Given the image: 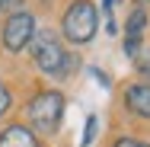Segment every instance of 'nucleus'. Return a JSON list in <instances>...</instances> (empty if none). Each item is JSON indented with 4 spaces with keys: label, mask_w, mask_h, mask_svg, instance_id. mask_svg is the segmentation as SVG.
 <instances>
[{
    "label": "nucleus",
    "mask_w": 150,
    "mask_h": 147,
    "mask_svg": "<svg viewBox=\"0 0 150 147\" xmlns=\"http://www.w3.org/2000/svg\"><path fill=\"white\" fill-rule=\"evenodd\" d=\"M96 26H99L96 23V6H93L90 0H74L67 6V13H64L61 32H64L67 42L83 45V42H90L93 35H96Z\"/></svg>",
    "instance_id": "obj_2"
},
{
    "label": "nucleus",
    "mask_w": 150,
    "mask_h": 147,
    "mask_svg": "<svg viewBox=\"0 0 150 147\" xmlns=\"http://www.w3.org/2000/svg\"><path fill=\"white\" fill-rule=\"evenodd\" d=\"M96 128H99V118L90 115V118H86V131H83V147H86L93 138H96Z\"/></svg>",
    "instance_id": "obj_8"
},
{
    "label": "nucleus",
    "mask_w": 150,
    "mask_h": 147,
    "mask_svg": "<svg viewBox=\"0 0 150 147\" xmlns=\"http://www.w3.org/2000/svg\"><path fill=\"white\" fill-rule=\"evenodd\" d=\"M137 3H150V0H137Z\"/></svg>",
    "instance_id": "obj_14"
},
{
    "label": "nucleus",
    "mask_w": 150,
    "mask_h": 147,
    "mask_svg": "<svg viewBox=\"0 0 150 147\" xmlns=\"http://www.w3.org/2000/svg\"><path fill=\"white\" fill-rule=\"evenodd\" d=\"M23 0H0V13H10V10H19Z\"/></svg>",
    "instance_id": "obj_13"
},
{
    "label": "nucleus",
    "mask_w": 150,
    "mask_h": 147,
    "mask_svg": "<svg viewBox=\"0 0 150 147\" xmlns=\"http://www.w3.org/2000/svg\"><path fill=\"white\" fill-rule=\"evenodd\" d=\"M0 147H38V141L26 125H10L0 134Z\"/></svg>",
    "instance_id": "obj_6"
},
{
    "label": "nucleus",
    "mask_w": 150,
    "mask_h": 147,
    "mask_svg": "<svg viewBox=\"0 0 150 147\" xmlns=\"http://www.w3.org/2000/svg\"><path fill=\"white\" fill-rule=\"evenodd\" d=\"M10 106H13V99H10V89L0 83V115H6V112H10Z\"/></svg>",
    "instance_id": "obj_10"
},
{
    "label": "nucleus",
    "mask_w": 150,
    "mask_h": 147,
    "mask_svg": "<svg viewBox=\"0 0 150 147\" xmlns=\"http://www.w3.org/2000/svg\"><path fill=\"white\" fill-rule=\"evenodd\" d=\"M61 115H64V96L58 89L38 93L29 106V121H32V128H38L42 134H54L61 128Z\"/></svg>",
    "instance_id": "obj_3"
},
{
    "label": "nucleus",
    "mask_w": 150,
    "mask_h": 147,
    "mask_svg": "<svg viewBox=\"0 0 150 147\" xmlns=\"http://www.w3.org/2000/svg\"><path fill=\"white\" fill-rule=\"evenodd\" d=\"M141 48V38H125V55H137Z\"/></svg>",
    "instance_id": "obj_12"
},
{
    "label": "nucleus",
    "mask_w": 150,
    "mask_h": 147,
    "mask_svg": "<svg viewBox=\"0 0 150 147\" xmlns=\"http://www.w3.org/2000/svg\"><path fill=\"white\" fill-rule=\"evenodd\" d=\"M115 147H150V144H144V141H134V138H118V141H115Z\"/></svg>",
    "instance_id": "obj_11"
},
{
    "label": "nucleus",
    "mask_w": 150,
    "mask_h": 147,
    "mask_svg": "<svg viewBox=\"0 0 150 147\" xmlns=\"http://www.w3.org/2000/svg\"><path fill=\"white\" fill-rule=\"evenodd\" d=\"M125 106L141 118H150V83H134L125 89Z\"/></svg>",
    "instance_id": "obj_5"
},
{
    "label": "nucleus",
    "mask_w": 150,
    "mask_h": 147,
    "mask_svg": "<svg viewBox=\"0 0 150 147\" xmlns=\"http://www.w3.org/2000/svg\"><path fill=\"white\" fill-rule=\"evenodd\" d=\"M29 45H32V58H35V64H38V70H45L48 77H64V74L74 67L70 55L64 51V45H61L51 32L32 35Z\"/></svg>",
    "instance_id": "obj_1"
},
{
    "label": "nucleus",
    "mask_w": 150,
    "mask_h": 147,
    "mask_svg": "<svg viewBox=\"0 0 150 147\" xmlns=\"http://www.w3.org/2000/svg\"><path fill=\"white\" fill-rule=\"evenodd\" d=\"M32 35H35V16L26 13V10H16L3 26V48L6 51H23L32 42Z\"/></svg>",
    "instance_id": "obj_4"
},
{
    "label": "nucleus",
    "mask_w": 150,
    "mask_h": 147,
    "mask_svg": "<svg viewBox=\"0 0 150 147\" xmlns=\"http://www.w3.org/2000/svg\"><path fill=\"white\" fill-rule=\"evenodd\" d=\"M144 26H147V13H144V6H137V10L128 16V38H141Z\"/></svg>",
    "instance_id": "obj_7"
},
{
    "label": "nucleus",
    "mask_w": 150,
    "mask_h": 147,
    "mask_svg": "<svg viewBox=\"0 0 150 147\" xmlns=\"http://www.w3.org/2000/svg\"><path fill=\"white\" fill-rule=\"evenodd\" d=\"M137 74H141V77H147V80H150V51H144V55L137 58Z\"/></svg>",
    "instance_id": "obj_9"
}]
</instances>
